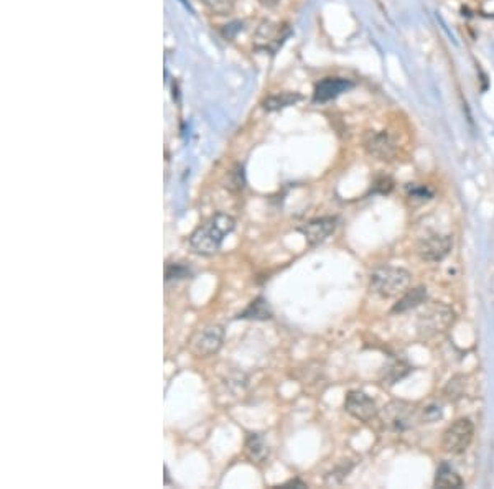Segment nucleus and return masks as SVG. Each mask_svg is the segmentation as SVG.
I'll return each instance as SVG.
<instances>
[{"label": "nucleus", "instance_id": "obj_1", "mask_svg": "<svg viewBox=\"0 0 494 489\" xmlns=\"http://www.w3.org/2000/svg\"><path fill=\"white\" fill-rule=\"evenodd\" d=\"M235 218H231L229 214L218 213L189 236V246H191V249L195 250L196 254L210 257V255H214L218 252L224 237L231 234V232L235 231Z\"/></svg>", "mask_w": 494, "mask_h": 489}, {"label": "nucleus", "instance_id": "obj_2", "mask_svg": "<svg viewBox=\"0 0 494 489\" xmlns=\"http://www.w3.org/2000/svg\"><path fill=\"white\" fill-rule=\"evenodd\" d=\"M412 277L405 268L381 267L370 275V290L381 297L391 298L407 292Z\"/></svg>", "mask_w": 494, "mask_h": 489}, {"label": "nucleus", "instance_id": "obj_3", "mask_svg": "<svg viewBox=\"0 0 494 489\" xmlns=\"http://www.w3.org/2000/svg\"><path fill=\"white\" fill-rule=\"evenodd\" d=\"M455 321V311L443 303H434L418 315L417 328L418 333L425 338L435 336V334L447 332Z\"/></svg>", "mask_w": 494, "mask_h": 489}, {"label": "nucleus", "instance_id": "obj_4", "mask_svg": "<svg viewBox=\"0 0 494 489\" xmlns=\"http://www.w3.org/2000/svg\"><path fill=\"white\" fill-rule=\"evenodd\" d=\"M475 427L470 418H460L443 431L442 448L452 455H461L473 442Z\"/></svg>", "mask_w": 494, "mask_h": 489}, {"label": "nucleus", "instance_id": "obj_5", "mask_svg": "<svg viewBox=\"0 0 494 489\" xmlns=\"http://www.w3.org/2000/svg\"><path fill=\"white\" fill-rule=\"evenodd\" d=\"M224 328L219 325L206 326L205 329L198 332L189 343V350L198 358H208L221 350L224 343Z\"/></svg>", "mask_w": 494, "mask_h": 489}, {"label": "nucleus", "instance_id": "obj_6", "mask_svg": "<svg viewBox=\"0 0 494 489\" xmlns=\"http://www.w3.org/2000/svg\"><path fill=\"white\" fill-rule=\"evenodd\" d=\"M450 250H452V239H450V236L443 234H432L423 237V239L418 242L417 248L418 255H420L422 261L425 262L443 261L450 254Z\"/></svg>", "mask_w": 494, "mask_h": 489}, {"label": "nucleus", "instance_id": "obj_7", "mask_svg": "<svg viewBox=\"0 0 494 489\" xmlns=\"http://www.w3.org/2000/svg\"><path fill=\"white\" fill-rule=\"evenodd\" d=\"M345 409L351 417L358 418L359 422H370L377 417L376 402L361 391H351L346 395Z\"/></svg>", "mask_w": 494, "mask_h": 489}, {"label": "nucleus", "instance_id": "obj_8", "mask_svg": "<svg viewBox=\"0 0 494 489\" xmlns=\"http://www.w3.org/2000/svg\"><path fill=\"white\" fill-rule=\"evenodd\" d=\"M337 226L338 219L333 218V216H326V218L313 219V221L303 224V226L298 228V232L305 237L310 246H318L333 234Z\"/></svg>", "mask_w": 494, "mask_h": 489}, {"label": "nucleus", "instance_id": "obj_9", "mask_svg": "<svg viewBox=\"0 0 494 489\" xmlns=\"http://www.w3.org/2000/svg\"><path fill=\"white\" fill-rule=\"evenodd\" d=\"M364 148L370 157L391 162L395 157V145L386 132H368L364 135Z\"/></svg>", "mask_w": 494, "mask_h": 489}, {"label": "nucleus", "instance_id": "obj_10", "mask_svg": "<svg viewBox=\"0 0 494 489\" xmlns=\"http://www.w3.org/2000/svg\"><path fill=\"white\" fill-rule=\"evenodd\" d=\"M352 85L348 79L343 78H325L323 81H320L318 85L315 86V98L316 103H326V101H332L334 98H338L341 92H346Z\"/></svg>", "mask_w": 494, "mask_h": 489}, {"label": "nucleus", "instance_id": "obj_11", "mask_svg": "<svg viewBox=\"0 0 494 489\" xmlns=\"http://www.w3.org/2000/svg\"><path fill=\"white\" fill-rule=\"evenodd\" d=\"M384 420L395 430L407 429L412 420V409L404 402H392L384 407Z\"/></svg>", "mask_w": 494, "mask_h": 489}, {"label": "nucleus", "instance_id": "obj_12", "mask_svg": "<svg viewBox=\"0 0 494 489\" xmlns=\"http://www.w3.org/2000/svg\"><path fill=\"white\" fill-rule=\"evenodd\" d=\"M246 453L249 460L262 463L269 456V445L260 434H249L246 438Z\"/></svg>", "mask_w": 494, "mask_h": 489}, {"label": "nucleus", "instance_id": "obj_13", "mask_svg": "<svg viewBox=\"0 0 494 489\" xmlns=\"http://www.w3.org/2000/svg\"><path fill=\"white\" fill-rule=\"evenodd\" d=\"M425 300H427V289L423 287L412 289L399 298V302L395 303L394 308H392V311H394V314H404V311H409L412 310V308H417L418 305H422V303H425Z\"/></svg>", "mask_w": 494, "mask_h": 489}, {"label": "nucleus", "instance_id": "obj_14", "mask_svg": "<svg viewBox=\"0 0 494 489\" xmlns=\"http://www.w3.org/2000/svg\"><path fill=\"white\" fill-rule=\"evenodd\" d=\"M237 318L242 320H271L272 318V310L269 307V302L266 298L259 297L255 298L254 302L249 303V307L246 308L244 311H241L237 315Z\"/></svg>", "mask_w": 494, "mask_h": 489}, {"label": "nucleus", "instance_id": "obj_15", "mask_svg": "<svg viewBox=\"0 0 494 489\" xmlns=\"http://www.w3.org/2000/svg\"><path fill=\"white\" fill-rule=\"evenodd\" d=\"M435 486L436 488H461L463 486V479L460 478V474L457 473L452 466L443 463L440 465V468L436 470V477H435Z\"/></svg>", "mask_w": 494, "mask_h": 489}, {"label": "nucleus", "instance_id": "obj_16", "mask_svg": "<svg viewBox=\"0 0 494 489\" xmlns=\"http://www.w3.org/2000/svg\"><path fill=\"white\" fill-rule=\"evenodd\" d=\"M191 277V271H189V267L185 266V264H169V266L165 267V280H183V279H189Z\"/></svg>", "mask_w": 494, "mask_h": 489}, {"label": "nucleus", "instance_id": "obj_17", "mask_svg": "<svg viewBox=\"0 0 494 489\" xmlns=\"http://www.w3.org/2000/svg\"><path fill=\"white\" fill-rule=\"evenodd\" d=\"M463 391H465V377L457 376L448 382L447 387H445V395H447L448 399L455 400L461 397Z\"/></svg>", "mask_w": 494, "mask_h": 489}, {"label": "nucleus", "instance_id": "obj_18", "mask_svg": "<svg viewBox=\"0 0 494 489\" xmlns=\"http://www.w3.org/2000/svg\"><path fill=\"white\" fill-rule=\"evenodd\" d=\"M300 99V96H292V94H280L275 96V98H271L269 101H266V109L269 111H273V109H280L285 108V105H290L293 103H297Z\"/></svg>", "mask_w": 494, "mask_h": 489}, {"label": "nucleus", "instance_id": "obj_19", "mask_svg": "<svg viewBox=\"0 0 494 489\" xmlns=\"http://www.w3.org/2000/svg\"><path fill=\"white\" fill-rule=\"evenodd\" d=\"M203 2L211 12L218 13V15H226L235 7V0H203Z\"/></svg>", "mask_w": 494, "mask_h": 489}, {"label": "nucleus", "instance_id": "obj_20", "mask_svg": "<svg viewBox=\"0 0 494 489\" xmlns=\"http://www.w3.org/2000/svg\"><path fill=\"white\" fill-rule=\"evenodd\" d=\"M244 171H242V166L237 165L235 170L229 171V180L226 187L231 189V191H241L242 188H244Z\"/></svg>", "mask_w": 494, "mask_h": 489}, {"label": "nucleus", "instance_id": "obj_21", "mask_svg": "<svg viewBox=\"0 0 494 489\" xmlns=\"http://www.w3.org/2000/svg\"><path fill=\"white\" fill-rule=\"evenodd\" d=\"M392 188H394V183H392V180L387 178V176L379 178L376 185H374V191L381 193V195H387V193H391Z\"/></svg>", "mask_w": 494, "mask_h": 489}, {"label": "nucleus", "instance_id": "obj_22", "mask_svg": "<svg viewBox=\"0 0 494 489\" xmlns=\"http://www.w3.org/2000/svg\"><path fill=\"white\" fill-rule=\"evenodd\" d=\"M410 198H414V200H418V201H427L432 198V191L430 189H427L425 187H414L410 188Z\"/></svg>", "mask_w": 494, "mask_h": 489}, {"label": "nucleus", "instance_id": "obj_23", "mask_svg": "<svg viewBox=\"0 0 494 489\" xmlns=\"http://www.w3.org/2000/svg\"><path fill=\"white\" fill-rule=\"evenodd\" d=\"M438 418H442V411H440V407H427L425 411H423V420L429 422V424L438 420Z\"/></svg>", "mask_w": 494, "mask_h": 489}, {"label": "nucleus", "instance_id": "obj_24", "mask_svg": "<svg viewBox=\"0 0 494 489\" xmlns=\"http://www.w3.org/2000/svg\"><path fill=\"white\" fill-rule=\"evenodd\" d=\"M262 6H266V7H273V6H277V3L280 2V0H259Z\"/></svg>", "mask_w": 494, "mask_h": 489}, {"label": "nucleus", "instance_id": "obj_25", "mask_svg": "<svg viewBox=\"0 0 494 489\" xmlns=\"http://www.w3.org/2000/svg\"><path fill=\"white\" fill-rule=\"evenodd\" d=\"M285 486H300V488H307V484H305V483H302V481H298V479H295V481H289V483H287Z\"/></svg>", "mask_w": 494, "mask_h": 489}]
</instances>
